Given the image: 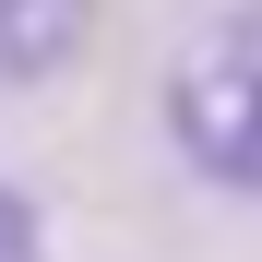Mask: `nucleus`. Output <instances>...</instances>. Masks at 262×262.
I'll return each mask as SVG.
<instances>
[{
    "label": "nucleus",
    "mask_w": 262,
    "mask_h": 262,
    "mask_svg": "<svg viewBox=\"0 0 262 262\" xmlns=\"http://www.w3.org/2000/svg\"><path fill=\"white\" fill-rule=\"evenodd\" d=\"M167 143L191 155V179L262 191V0L191 36V60L167 72Z\"/></svg>",
    "instance_id": "obj_1"
},
{
    "label": "nucleus",
    "mask_w": 262,
    "mask_h": 262,
    "mask_svg": "<svg viewBox=\"0 0 262 262\" xmlns=\"http://www.w3.org/2000/svg\"><path fill=\"white\" fill-rule=\"evenodd\" d=\"M0 262H48V227H36V203L0 179Z\"/></svg>",
    "instance_id": "obj_3"
},
{
    "label": "nucleus",
    "mask_w": 262,
    "mask_h": 262,
    "mask_svg": "<svg viewBox=\"0 0 262 262\" xmlns=\"http://www.w3.org/2000/svg\"><path fill=\"white\" fill-rule=\"evenodd\" d=\"M96 36V0H0V96H36L60 83Z\"/></svg>",
    "instance_id": "obj_2"
}]
</instances>
